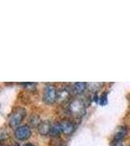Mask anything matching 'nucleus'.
<instances>
[{
  "label": "nucleus",
  "instance_id": "f257e3e1",
  "mask_svg": "<svg viewBox=\"0 0 130 146\" xmlns=\"http://www.w3.org/2000/svg\"><path fill=\"white\" fill-rule=\"evenodd\" d=\"M25 115H26V110L24 108L18 107L11 113V115L9 116V124L12 128H18V125L22 122V120L24 119Z\"/></svg>",
  "mask_w": 130,
  "mask_h": 146
},
{
  "label": "nucleus",
  "instance_id": "f03ea898",
  "mask_svg": "<svg viewBox=\"0 0 130 146\" xmlns=\"http://www.w3.org/2000/svg\"><path fill=\"white\" fill-rule=\"evenodd\" d=\"M68 110H69L71 114L75 115V116H81L86 112V105H84V102L82 100L76 98V100H73L69 103Z\"/></svg>",
  "mask_w": 130,
  "mask_h": 146
},
{
  "label": "nucleus",
  "instance_id": "7ed1b4c3",
  "mask_svg": "<svg viewBox=\"0 0 130 146\" xmlns=\"http://www.w3.org/2000/svg\"><path fill=\"white\" fill-rule=\"evenodd\" d=\"M56 96H57V91L56 88L53 85H47L44 89L43 94V100L47 104H53L56 100Z\"/></svg>",
  "mask_w": 130,
  "mask_h": 146
},
{
  "label": "nucleus",
  "instance_id": "20e7f679",
  "mask_svg": "<svg viewBox=\"0 0 130 146\" xmlns=\"http://www.w3.org/2000/svg\"><path fill=\"white\" fill-rule=\"evenodd\" d=\"M31 135V129L27 125H22L18 126V128L15 129V137L18 140L23 141L26 140Z\"/></svg>",
  "mask_w": 130,
  "mask_h": 146
},
{
  "label": "nucleus",
  "instance_id": "39448f33",
  "mask_svg": "<svg viewBox=\"0 0 130 146\" xmlns=\"http://www.w3.org/2000/svg\"><path fill=\"white\" fill-rule=\"evenodd\" d=\"M70 98V90L68 88H62L57 91V96H56V100L60 103L66 102L68 98Z\"/></svg>",
  "mask_w": 130,
  "mask_h": 146
},
{
  "label": "nucleus",
  "instance_id": "423d86ee",
  "mask_svg": "<svg viewBox=\"0 0 130 146\" xmlns=\"http://www.w3.org/2000/svg\"><path fill=\"white\" fill-rule=\"evenodd\" d=\"M51 124L49 120H45V121H42L40 123L39 127H38V131L39 133L42 135H49V131H51Z\"/></svg>",
  "mask_w": 130,
  "mask_h": 146
},
{
  "label": "nucleus",
  "instance_id": "0eeeda50",
  "mask_svg": "<svg viewBox=\"0 0 130 146\" xmlns=\"http://www.w3.org/2000/svg\"><path fill=\"white\" fill-rule=\"evenodd\" d=\"M61 129H62V133H64L65 135H71L75 129V125L71 121L68 120H64L60 123Z\"/></svg>",
  "mask_w": 130,
  "mask_h": 146
},
{
  "label": "nucleus",
  "instance_id": "6e6552de",
  "mask_svg": "<svg viewBox=\"0 0 130 146\" xmlns=\"http://www.w3.org/2000/svg\"><path fill=\"white\" fill-rule=\"evenodd\" d=\"M87 87V84L84 83V82H77L73 85V92L77 95H81L84 92V90L86 89Z\"/></svg>",
  "mask_w": 130,
  "mask_h": 146
},
{
  "label": "nucleus",
  "instance_id": "1a4fd4ad",
  "mask_svg": "<svg viewBox=\"0 0 130 146\" xmlns=\"http://www.w3.org/2000/svg\"><path fill=\"white\" fill-rule=\"evenodd\" d=\"M127 133V129L122 127L120 128L119 131H117V133L115 135V137H114V143H119V142H121V140L123 139L125 137Z\"/></svg>",
  "mask_w": 130,
  "mask_h": 146
},
{
  "label": "nucleus",
  "instance_id": "9d476101",
  "mask_svg": "<svg viewBox=\"0 0 130 146\" xmlns=\"http://www.w3.org/2000/svg\"><path fill=\"white\" fill-rule=\"evenodd\" d=\"M61 133H62V129H61L60 123H55L51 125V131H49V135L53 136V137H57Z\"/></svg>",
  "mask_w": 130,
  "mask_h": 146
},
{
  "label": "nucleus",
  "instance_id": "9b49d317",
  "mask_svg": "<svg viewBox=\"0 0 130 146\" xmlns=\"http://www.w3.org/2000/svg\"><path fill=\"white\" fill-rule=\"evenodd\" d=\"M41 120H40V118L37 115H32L31 117H30L29 119V123L30 125H31L32 127H39L40 123H41Z\"/></svg>",
  "mask_w": 130,
  "mask_h": 146
},
{
  "label": "nucleus",
  "instance_id": "f8f14e48",
  "mask_svg": "<svg viewBox=\"0 0 130 146\" xmlns=\"http://www.w3.org/2000/svg\"><path fill=\"white\" fill-rule=\"evenodd\" d=\"M99 103H100L101 105H105L106 103H107V94L106 93H104L102 96H101L100 98H99V101H98Z\"/></svg>",
  "mask_w": 130,
  "mask_h": 146
},
{
  "label": "nucleus",
  "instance_id": "ddd939ff",
  "mask_svg": "<svg viewBox=\"0 0 130 146\" xmlns=\"http://www.w3.org/2000/svg\"><path fill=\"white\" fill-rule=\"evenodd\" d=\"M114 146H123L121 144V142H119V143H114Z\"/></svg>",
  "mask_w": 130,
  "mask_h": 146
},
{
  "label": "nucleus",
  "instance_id": "4468645a",
  "mask_svg": "<svg viewBox=\"0 0 130 146\" xmlns=\"http://www.w3.org/2000/svg\"><path fill=\"white\" fill-rule=\"evenodd\" d=\"M22 146H35V145L31 144V143H25V144H23Z\"/></svg>",
  "mask_w": 130,
  "mask_h": 146
},
{
  "label": "nucleus",
  "instance_id": "2eb2a0df",
  "mask_svg": "<svg viewBox=\"0 0 130 146\" xmlns=\"http://www.w3.org/2000/svg\"><path fill=\"white\" fill-rule=\"evenodd\" d=\"M0 146H2V145H1V144H0Z\"/></svg>",
  "mask_w": 130,
  "mask_h": 146
}]
</instances>
